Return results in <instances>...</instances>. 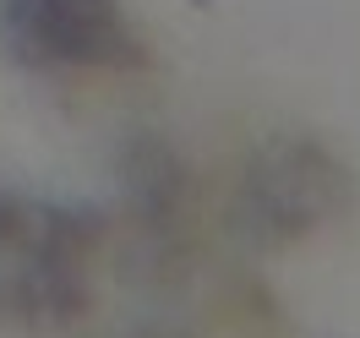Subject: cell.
Returning <instances> with one entry per match:
<instances>
[{"label": "cell", "mask_w": 360, "mask_h": 338, "mask_svg": "<svg viewBox=\"0 0 360 338\" xmlns=\"http://www.w3.org/2000/svg\"><path fill=\"white\" fill-rule=\"evenodd\" d=\"M17 44L39 60H120L126 27L110 0H11Z\"/></svg>", "instance_id": "6da1fadb"}]
</instances>
